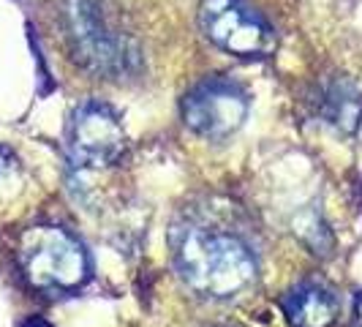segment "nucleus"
<instances>
[{
	"instance_id": "nucleus-1",
	"label": "nucleus",
	"mask_w": 362,
	"mask_h": 327,
	"mask_svg": "<svg viewBox=\"0 0 362 327\" xmlns=\"http://www.w3.org/2000/svg\"><path fill=\"white\" fill-rule=\"evenodd\" d=\"M175 262L182 281L202 297L226 300L256 281V259L235 235L213 229H188L177 240Z\"/></svg>"
},
{
	"instance_id": "nucleus-2",
	"label": "nucleus",
	"mask_w": 362,
	"mask_h": 327,
	"mask_svg": "<svg viewBox=\"0 0 362 327\" xmlns=\"http://www.w3.org/2000/svg\"><path fill=\"white\" fill-rule=\"evenodd\" d=\"M66 33L79 66L88 71L117 79L136 69L139 52L134 41L109 25L98 0H69L66 3Z\"/></svg>"
},
{
	"instance_id": "nucleus-3",
	"label": "nucleus",
	"mask_w": 362,
	"mask_h": 327,
	"mask_svg": "<svg viewBox=\"0 0 362 327\" xmlns=\"http://www.w3.org/2000/svg\"><path fill=\"white\" fill-rule=\"evenodd\" d=\"M19 265L36 289H76L90 278L85 246L60 226H33L19 240Z\"/></svg>"
},
{
	"instance_id": "nucleus-4",
	"label": "nucleus",
	"mask_w": 362,
	"mask_h": 327,
	"mask_svg": "<svg viewBox=\"0 0 362 327\" xmlns=\"http://www.w3.org/2000/svg\"><path fill=\"white\" fill-rule=\"evenodd\" d=\"M202 33L218 50L237 57H264L275 47V33L245 0H202Z\"/></svg>"
},
{
	"instance_id": "nucleus-5",
	"label": "nucleus",
	"mask_w": 362,
	"mask_h": 327,
	"mask_svg": "<svg viewBox=\"0 0 362 327\" xmlns=\"http://www.w3.org/2000/svg\"><path fill=\"white\" fill-rule=\"evenodd\" d=\"M126 150V131L117 112L101 101H88L74 112L69 126V153L76 166L101 169L115 164Z\"/></svg>"
},
{
	"instance_id": "nucleus-6",
	"label": "nucleus",
	"mask_w": 362,
	"mask_h": 327,
	"mask_svg": "<svg viewBox=\"0 0 362 327\" xmlns=\"http://www.w3.org/2000/svg\"><path fill=\"white\" fill-rule=\"evenodd\" d=\"M248 117V96L226 79H207L182 98V120L207 139L235 134Z\"/></svg>"
},
{
	"instance_id": "nucleus-7",
	"label": "nucleus",
	"mask_w": 362,
	"mask_h": 327,
	"mask_svg": "<svg viewBox=\"0 0 362 327\" xmlns=\"http://www.w3.org/2000/svg\"><path fill=\"white\" fill-rule=\"evenodd\" d=\"M291 327H329L338 316V300L319 284H303L284 297Z\"/></svg>"
},
{
	"instance_id": "nucleus-8",
	"label": "nucleus",
	"mask_w": 362,
	"mask_h": 327,
	"mask_svg": "<svg viewBox=\"0 0 362 327\" xmlns=\"http://www.w3.org/2000/svg\"><path fill=\"white\" fill-rule=\"evenodd\" d=\"M325 117L341 131L351 134L362 120V93L349 82L338 79L325 93Z\"/></svg>"
},
{
	"instance_id": "nucleus-9",
	"label": "nucleus",
	"mask_w": 362,
	"mask_h": 327,
	"mask_svg": "<svg viewBox=\"0 0 362 327\" xmlns=\"http://www.w3.org/2000/svg\"><path fill=\"white\" fill-rule=\"evenodd\" d=\"M11 166H14V159H11V153H8L6 147H0V178H3L6 172H11Z\"/></svg>"
},
{
	"instance_id": "nucleus-10",
	"label": "nucleus",
	"mask_w": 362,
	"mask_h": 327,
	"mask_svg": "<svg viewBox=\"0 0 362 327\" xmlns=\"http://www.w3.org/2000/svg\"><path fill=\"white\" fill-rule=\"evenodd\" d=\"M354 325L362 327V292L354 297Z\"/></svg>"
},
{
	"instance_id": "nucleus-11",
	"label": "nucleus",
	"mask_w": 362,
	"mask_h": 327,
	"mask_svg": "<svg viewBox=\"0 0 362 327\" xmlns=\"http://www.w3.org/2000/svg\"><path fill=\"white\" fill-rule=\"evenodd\" d=\"M25 327H52V325H49L47 319H30V322H28Z\"/></svg>"
}]
</instances>
